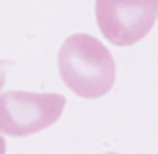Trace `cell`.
<instances>
[{
  "label": "cell",
  "instance_id": "cell-6",
  "mask_svg": "<svg viewBox=\"0 0 158 154\" xmlns=\"http://www.w3.org/2000/svg\"><path fill=\"white\" fill-rule=\"evenodd\" d=\"M106 154H117V152H106Z\"/></svg>",
  "mask_w": 158,
  "mask_h": 154
},
{
  "label": "cell",
  "instance_id": "cell-2",
  "mask_svg": "<svg viewBox=\"0 0 158 154\" xmlns=\"http://www.w3.org/2000/svg\"><path fill=\"white\" fill-rule=\"evenodd\" d=\"M67 100L60 94L4 92L0 94V133L25 138L48 129L60 119Z\"/></svg>",
  "mask_w": 158,
  "mask_h": 154
},
{
  "label": "cell",
  "instance_id": "cell-3",
  "mask_svg": "<svg viewBox=\"0 0 158 154\" xmlns=\"http://www.w3.org/2000/svg\"><path fill=\"white\" fill-rule=\"evenodd\" d=\"M158 19V0H96V21L114 46L143 40Z\"/></svg>",
  "mask_w": 158,
  "mask_h": 154
},
{
  "label": "cell",
  "instance_id": "cell-5",
  "mask_svg": "<svg viewBox=\"0 0 158 154\" xmlns=\"http://www.w3.org/2000/svg\"><path fill=\"white\" fill-rule=\"evenodd\" d=\"M6 152V144H4V138L0 135V154H4Z\"/></svg>",
  "mask_w": 158,
  "mask_h": 154
},
{
  "label": "cell",
  "instance_id": "cell-4",
  "mask_svg": "<svg viewBox=\"0 0 158 154\" xmlns=\"http://www.w3.org/2000/svg\"><path fill=\"white\" fill-rule=\"evenodd\" d=\"M13 65L10 60H0V89L4 88V81H6V71H8V67Z\"/></svg>",
  "mask_w": 158,
  "mask_h": 154
},
{
  "label": "cell",
  "instance_id": "cell-1",
  "mask_svg": "<svg viewBox=\"0 0 158 154\" xmlns=\"http://www.w3.org/2000/svg\"><path fill=\"white\" fill-rule=\"evenodd\" d=\"M58 71L73 94L94 100L108 94L117 79L110 50L87 33H73L58 50Z\"/></svg>",
  "mask_w": 158,
  "mask_h": 154
}]
</instances>
